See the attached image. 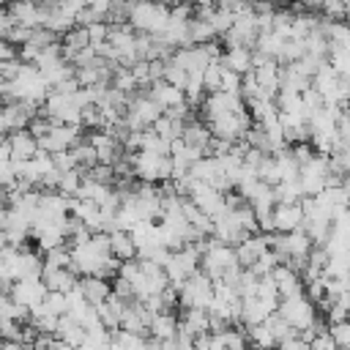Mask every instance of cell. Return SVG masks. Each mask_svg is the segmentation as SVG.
<instances>
[{
  "label": "cell",
  "mask_w": 350,
  "mask_h": 350,
  "mask_svg": "<svg viewBox=\"0 0 350 350\" xmlns=\"http://www.w3.org/2000/svg\"><path fill=\"white\" fill-rule=\"evenodd\" d=\"M276 232H293L304 227V205L301 202H276L273 208Z\"/></svg>",
  "instance_id": "obj_12"
},
{
  "label": "cell",
  "mask_w": 350,
  "mask_h": 350,
  "mask_svg": "<svg viewBox=\"0 0 350 350\" xmlns=\"http://www.w3.org/2000/svg\"><path fill=\"white\" fill-rule=\"evenodd\" d=\"M213 298H216V293H213V279H211L202 268L180 284V306H186V309H191V306L208 309V306L213 304Z\"/></svg>",
  "instance_id": "obj_6"
},
{
  "label": "cell",
  "mask_w": 350,
  "mask_h": 350,
  "mask_svg": "<svg viewBox=\"0 0 350 350\" xmlns=\"http://www.w3.org/2000/svg\"><path fill=\"white\" fill-rule=\"evenodd\" d=\"M241 88H243V74H238V71H232V68L224 66V74H221V90H227V93H241Z\"/></svg>",
  "instance_id": "obj_38"
},
{
  "label": "cell",
  "mask_w": 350,
  "mask_h": 350,
  "mask_svg": "<svg viewBox=\"0 0 350 350\" xmlns=\"http://www.w3.org/2000/svg\"><path fill=\"white\" fill-rule=\"evenodd\" d=\"M290 153L295 156V161H298L301 167H304L306 161H312V159H314V153H312V145H309V142H295V145L290 148Z\"/></svg>",
  "instance_id": "obj_40"
},
{
  "label": "cell",
  "mask_w": 350,
  "mask_h": 350,
  "mask_svg": "<svg viewBox=\"0 0 350 350\" xmlns=\"http://www.w3.org/2000/svg\"><path fill=\"white\" fill-rule=\"evenodd\" d=\"M5 137L11 139L14 161H27V159H33V156L41 150V145H38V137H36L30 129H19V131H14V134H5Z\"/></svg>",
  "instance_id": "obj_15"
},
{
  "label": "cell",
  "mask_w": 350,
  "mask_h": 350,
  "mask_svg": "<svg viewBox=\"0 0 350 350\" xmlns=\"http://www.w3.org/2000/svg\"><path fill=\"white\" fill-rule=\"evenodd\" d=\"M246 109V98L241 93H227V90H216V93H208V98L202 101V118L205 123L227 115V112H241Z\"/></svg>",
  "instance_id": "obj_7"
},
{
  "label": "cell",
  "mask_w": 350,
  "mask_h": 350,
  "mask_svg": "<svg viewBox=\"0 0 350 350\" xmlns=\"http://www.w3.org/2000/svg\"><path fill=\"white\" fill-rule=\"evenodd\" d=\"M79 287H82L85 298H88L93 306L104 304V301L112 295V284H109L104 276H82V279H79Z\"/></svg>",
  "instance_id": "obj_21"
},
{
  "label": "cell",
  "mask_w": 350,
  "mask_h": 350,
  "mask_svg": "<svg viewBox=\"0 0 350 350\" xmlns=\"http://www.w3.org/2000/svg\"><path fill=\"white\" fill-rule=\"evenodd\" d=\"M112 254L120 260H137V243L131 238V232L126 230H112Z\"/></svg>",
  "instance_id": "obj_26"
},
{
  "label": "cell",
  "mask_w": 350,
  "mask_h": 350,
  "mask_svg": "<svg viewBox=\"0 0 350 350\" xmlns=\"http://www.w3.org/2000/svg\"><path fill=\"white\" fill-rule=\"evenodd\" d=\"M279 347H282V350H312V345H309L306 339H301V336H293V339L282 342Z\"/></svg>",
  "instance_id": "obj_42"
},
{
  "label": "cell",
  "mask_w": 350,
  "mask_h": 350,
  "mask_svg": "<svg viewBox=\"0 0 350 350\" xmlns=\"http://www.w3.org/2000/svg\"><path fill=\"white\" fill-rule=\"evenodd\" d=\"M178 331H183V334H189V336H194V339H197L200 334H211V314H208V309H197V306L186 309L183 317H180Z\"/></svg>",
  "instance_id": "obj_17"
},
{
  "label": "cell",
  "mask_w": 350,
  "mask_h": 350,
  "mask_svg": "<svg viewBox=\"0 0 350 350\" xmlns=\"http://www.w3.org/2000/svg\"><path fill=\"white\" fill-rule=\"evenodd\" d=\"M170 14L172 8L159 3V0H137L131 5V14H129V22L134 30L139 33H150V36H159L167 25H170Z\"/></svg>",
  "instance_id": "obj_1"
},
{
  "label": "cell",
  "mask_w": 350,
  "mask_h": 350,
  "mask_svg": "<svg viewBox=\"0 0 350 350\" xmlns=\"http://www.w3.org/2000/svg\"><path fill=\"white\" fill-rule=\"evenodd\" d=\"M254 350H257V347H254Z\"/></svg>",
  "instance_id": "obj_47"
},
{
  "label": "cell",
  "mask_w": 350,
  "mask_h": 350,
  "mask_svg": "<svg viewBox=\"0 0 350 350\" xmlns=\"http://www.w3.org/2000/svg\"><path fill=\"white\" fill-rule=\"evenodd\" d=\"M178 325H180V320L172 314V312H159L156 317H153V323H150V336H156V339H175L178 336Z\"/></svg>",
  "instance_id": "obj_24"
},
{
  "label": "cell",
  "mask_w": 350,
  "mask_h": 350,
  "mask_svg": "<svg viewBox=\"0 0 350 350\" xmlns=\"http://www.w3.org/2000/svg\"><path fill=\"white\" fill-rule=\"evenodd\" d=\"M46 350H77V347H74V345H68V342H63V339L55 334V339H52V345H49Z\"/></svg>",
  "instance_id": "obj_44"
},
{
  "label": "cell",
  "mask_w": 350,
  "mask_h": 350,
  "mask_svg": "<svg viewBox=\"0 0 350 350\" xmlns=\"http://www.w3.org/2000/svg\"><path fill=\"white\" fill-rule=\"evenodd\" d=\"M268 249H271L268 235H265V232H262V235H257V232H254V235H249L243 243H238V246H235V254H238V262H241L243 268H252V265H254V262H257Z\"/></svg>",
  "instance_id": "obj_13"
},
{
  "label": "cell",
  "mask_w": 350,
  "mask_h": 350,
  "mask_svg": "<svg viewBox=\"0 0 350 350\" xmlns=\"http://www.w3.org/2000/svg\"><path fill=\"white\" fill-rule=\"evenodd\" d=\"M273 350H282V347H273Z\"/></svg>",
  "instance_id": "obj_46"
},
{
  "label": "cell",
  "mask_w": 350,
  "mask_h": 350,
  "mask_svg": "<svg viewBox=\"0 0 350 350\" xmlns=\"http://www.w3.org/2000/svg\"><path fill=\"white\" fill-rule=\"evenodd\" d=\"M279 314L301 334L306 328H312L317 323V304L306 295V293H298V295H287L282 298L279 304Z\"/></svg>",
  "instance_id": "obj_4"
},
{
  "label": "cell",
  "mask_w": 350,
  "mask_h": 350,
  "mask_svg": "<svg viewBox=\"0 0 350 350\" xmlns=\"http://www.w3.org/2000/svg\"><path fill=\"white\" fill-rule=\"evenodd\" d=\"M161 79H167L170 85H175V88H186V82H189V71L180 66V63H175L172 57L164 63V74H161Z\"/></svg>",
  "instance_id": "obj_33"
},
{
  "label": "cell",
  "mask_w": 350,
  "mask_h": 350,
  "mask_svg": "<svg viewBox=\"0 0 350 350\" xmlns=\"http://www.w3.org/2000/svg\"><path fill=\"white\" fill-rule=\"evenodd\" d=\"M211 139H213V131H211V126H208L205 120H191V118L186 120V129H183V142H186V145L200 148V150L208 153Z\"/></svg>",
  "instance_id": "obj_20"
},
{
  "label": "cell",
  "mask_w": 350,
  "mask_h": 350,
  "mask_svg": "<svg viewBox=\"0 0 350 350\" xmlns=\"http://www.w3.org/2000/svg\"><path fill=\"white\" fill-rule=\"evenodd\" d=\"M232 145H235V142H230V139L213 137V139H211V145H208V153H211V156H227V153L232 150Z\"/></svg>",
  "instance_id": "obj_41"
},
{
  "label": "cell",
  "mask_w": 350,
  "mask_h": 350,
  "mask_svg": "<svg viewBox=\"0 0 350 350\" xmlns=\"http://www.w3.org/2000/svg\"><path fill=\"white\" fill-rule=\"evenodd\" d=\"M0 57H3V60H16V57H19L16 49H14V44L5 41V38H3V44H0Z\"/></svg>",
  "instance_id": "obj_43"
},
{
  "label": "cell",
  "mask_w": 350,
  "mask_h": 350,
  "mask_svg": "<svg viewBox=\"0 0 350 350\" xmlns=\"http://www.w3.org/2000/svg\"><path fill=\"white\" fill-rule=\"evenodd\" d=\"M71 246L63 243V246H55L49 252H44V268L52 271V268H71Z\"/></svg>",
  "instance_id": "obj_30"
},
{
  "label": "cell",
  "mask_w": 350,
  "mask_h": 350,
  "mask_svg": "<svg viewBox=\"0 0 350 350\" xmlns=\"http://www.w3.org/2000/svg\"><path fill=\"white\" fill-rule=\"evenodd\" d=\"M8 293H11V298H14L16 304H22V306L33 309V306H38V304H44V301H46L49 287H46L44 276H25V279L14 282V287H11Z\"/></svg>",
  "instance_id": "obj_8"
},
{
  "label": "cell",
  "mask_w": 350,
  "mask_h": 350,
  "mask_svg": "<svg viewBox=\"0 0 350 350\" xmlns=\"http://www.w3.org/2000/svg\"><path fill=\"white\" fill-rule=\"evenodd\" d=\"M276 265H282V257H279L273 249H268V252H265V254H262V257H260V260L252 265V271H254L257 276H271Z\"/></svg>",
  "instance_id": "obj_35"
},
{
  "label": "cell",
  "mask_w": 350,
  "mask_h": 350,
  "mask_svg": "<svg viewBox=\"0 0 350 350\" xmlns=\"http://www.w3.org/2000/svg\"><path fill=\"white\" fill-rule=\"evenodd\" d=\"M221 74H224V63L221 60H211L202 71V82H205V90L208 93H216L221 90Z\"/></svg>",
  "instance_id": "obj_31"
},
{
  "label": "cell",
  "mask_w": 350,
  "mask_h": 350,
  "mask_svg": "<svg viewBox=\"0 0 350 350\" xmlns=\"http://www.w3.org/2000/svg\"><path fill=\"white\" fill-rule=\"evenodd\" d=\"M161 115H164V109L150 98V93H137V96H131V101H129V107H126L123 123H126L131 131H145V129H150Z\"/></svg>",
  "instance_id": "obj_5"
},
{
  "label": "cell",
  "mask_w": 350,
  "mask_h": 350,
  "mask_svg": "<svg viewBox=\"0 0 350 350\" xmlns=\"http://www.w3.org/2000/svg\"><path fill=\"white\" fill-rule=\"evenodd\" d=\"M284 36H279L276 30H268V33H260L257 36V44H254V49L257 52H262V55H268V57H276L279 63H282V49H284Z\"/></svg>",
  "instance_id": "obj_25"
},
{
  "label": "cell",
  "mask_w": 350,
  "mask_h": 350,
  "mask_svg": "<svg viewBox=\"0 0 350 350\" xmlns=\"http://www.w3.org/2000/svg\"><path fill=\"white\" fill-rule=\"evenodd\" d=\"M44 282H46L49 290L71 293L74 287H79V273L74 268H52V271L44 268Z\"/></svg>",
  "instance_id": "obj_19"
},
{
  "label": "cell",
  "mask_w": 350,
  "mask_h": 350,
  "mask_svg": "<svg viewBox=\"0 0 350 350\" xmlns=\"http://www.w3.org/2000/svg\"><path fill=\"white\" fill-rule=\"evenodd\" d=\"M129 161L134 164V175L148 180V183H156V180H170L172 178V156H164V153H153V150H137V153H129Z\"/></svg>",
  "instance_id": "obj_2"
},
{
  "label": "cell",
  "mask_w": 350,
  "mask_h": 350,
  "mask_svg": "<svg viewBox=\"0 0 350 350\" xmlns=\"http://www.w3.org/2000/svg\"><path fill=\"white\" fill-rule=\"evenodd\" d=\"M268 325H271V331H273V336H276V342L282 345V342H287V339H293V336H298V331L279 314V312H273L268 320H265Z\"/></svg>",
  "instance_id": "obj_32"
},
{
  "label": "cell",
  "mask_w": 350,
  "mask_h": 350,
  "mask_svg": "<svg viewBox=\"0 0 350 350\" xmlns=\"http://www.w3.org/2000/svg\"><path fill=\"white\" fill-rule=\"evenodd\" d=\"M172 60L180 63L189 74H200V71H205V66H208L213 57L208 55L205 44H191V46H178L175 55H172Z\"/></svg>",
  "instance_id": "obj_11"
},
{
  "label": "cell",
  "mask_w": 350,
  "mask_h": 350,
  "mask_svg": "<svg viewBox=\"0 0 350 350\" xmlns=\"http://www.w3.org/2000/svg\"><path fill=\"white\" fill-rule=\"evenodd\" d=\"M38 115L52 118L55 123H68V126H82V104L77 101V93H57L52 90Z\"/></svg>",
  "instance_id": "obj_3"
},
{
  "label": "cell",
  "mask_w": 350,
  "mask_h": 350,
  "mask_svg": "<svg viewBox=\"0 0 350 350\" xmlns=\"http://www.w3.org/2000/svg\"><path fill=\"white\" fill-rule=\"evenodd\" d=\"M273 312L254 295V298H243V304H241V325H260V323H265L268 317H271Z\"/></svg>",
  "instance_id": "obj_22"
},
{
  "label": "cell",
  "mask_w": 350,
  "mask_h": 350,
  "mask_svg": "<svg viewBox=\"0 0 350 350\" xmlns=\"http://www.w3.org/2000/svg\"><path fill=\"white\" fill-rule=\"evenodd\" d=\"M216 38L219 36H216V30H213V25L208 19L191 16V22H189V44H208V41H216Z\"/></svg>",
  "instance_id": "obj_27"
},
{
  "label": "cell",
  "mask_w": 350,
  "mask_h": 350,
  "mask_svg": "<svg viewBox=\"0 0 350 350\" xmlns=\"http://www.w3.org/2000/svg\"><path fill=\"white\" fill-rule=\"evenodd\" d=\"M161 350H180V347H178V339H164V342H161Z\"/></svg>",
  "instance_id": "obj_45"
},
{
  "label": "cell",
  "mask_w": 350,
  "mask_h": 350,
  "mask_svg": "<svg viewBox=\"0 0 350 350\" xmlns=\"http://www.w3.org/2000/svg\"><path fill=\"white\" fill-rule=\"evenodd\" d=\"M44 306L49 312H55V314H68V295L66 293H57V290H49Z\"/></svg>",
  "instance_id": "obj_37"
},
{
  "label": "cell",
  "mask_w": 350,
  "mask_h": 350,
  "mask_svg": "<svg viewBox=\"0 0 350 350\" xmlns=\"http://www.w3.org/2000/svg\"><path fill=\"white\" fill-rule=\"evenodd\" d=\"M148 93H150V98H153V101H156V104H159L164 112L186 101V93H183V88H175V85H170L167 79H156V82L148 88Z\"/></svg>",
  "instance_id": "obj_14"
},
{
  "label": "cell",
  "mask_w": 350,
  "mask_h": 350,
  "mask_svg": "<svg viewBox=\"0 0 350 350\" xmlns=\"http://www.w3.org/2000/svg\"><path fill=\"white\" fill-rule=\"evenodd\" d=\"M271 276H273V282H276V287H279L282 298L304 293V276H301L298 271H293L290 265H284V262H282V265H276Z\"/></svg>",
  "instance_id": "obj_16"
},
{
  "label": "cell",
  "mask_w": 350,
  "mask_h": 350,
  "mask_svg": "<svg viewBox=\"0 0 350 350\" xmlns=\"http://www.w3.org/2000/svg\"><path fill=\"white\" fill-rule=\"evenodd\" d=\"M221 63L238 74H249V71H254V52H252V46H230V49H224Z\"/></svg>",
  "instance_id": "obj_18"
},
{
  "label": "cell",
  "mask_w": 350,
  "mask_h": 350,
  "mask_svg": "<svg viewBox=\"0 0 350 350\" xmlns=\"http://www.w3.org/2000/svg\"><path fill=\"white\" fill-rule=\"evenodd\" d=\"M320 8L325 14V19H334V22H342L345 16H350V3H345V0H325Z\"/></svg>",
  "instance_id": "obj_36"
},
{
  "label": "cell",
  "mask_w": 350,
  "mask_h": 350,
  "mask_svg": "<svg viewBox=\"0 0 350 350\" xmlns=\"http://www.w3.org/2000/svg\"><path fill=\"white\" fill-rule=\"evenodd\" d=\"M224 194L227 191H221V189H216V186H211V183H202V180H197L194 186H191V202L200 208V211H205L208 216H221L224 211H227V205H224Z\"/></svg>",
  "instance_id": "obj_10"
},
{
  "label": "cell",
  "mask_w": 350,
  "mask_h": 350,
  "mask_svg": "<svg viewBox=\"0 0 350 350\" xmlns=\"http://www.w3.org/2000/svg\"><path fill=\"white\" fill-rule=\"evenodd\" d=\"M273 197L276 202H301L306 194H304V186H301V178L295 180H282L273 186Z\"/></svg>",
  "instance_id": "obj_29"
},
{
  "label": "cell",
  "mask_w": 350,
  "mask_h": 350,
  "mask_svg": "<svg viewBox=\"0 0 350 350\" xmlns=\"http://www.w3.org/2000/svg\"><path fill=\"white\" fill-rule=\"evenodd\" d=\"M249 342L257 350H273V347H279V342H276V336H273V331H271L268 323L249 325Z\"/></svg>",
  "instance_id": "obj_28"
},
{
  "label": "cell",
  "mask_w": 350,
  "mask_h": 350,
  "mask_svg": "<svg viewBox=\"0 0 350 350\" xmlns=\"http://www.w3.org/2000/svg\"><path fill=\"white\" fill-rule=\"evenodd\" d=\"M328 331H331V336L339 342V347H345V345H350V320H342V323H334V325H328Z\"/></svg>",
  "instance_id": "obj_39"
},
{
  "label": "cell",
  "mask_w": 350,
  "mask_h": 350,
  "mask_svg": "<svg viewBox=\"0 0 350 350\" xmlns=\"http://www.w3.org/2000/svg\"><path fill=\"white\" fill-rule=\"evenodd\" d=\"M63 342H68V345H74V347H82L85 345V339H88V331H85V325L79 323V320H74L71 314H63L60 317V323H57V331H55Z\"/></svg>",
  "instance_id": "obj_23"
},
{
  "label": "cell",
  "mask_w": 350,
  "mask_h": 350,
  "mask_svg": "<svg viewBox=\"0 0 350 350\" xmlns=\"http://www.w3.org/2000/svg\"><path fill=\"white\" fill-rule=\"evenodd\" d=\"M82 126H68V123H55L52 131L46 137L38 139L41 150L46 153H60V150H71L77 142H82Z\"/></svg>",
  "instance_id": "obj_9"
},
{
  "label": "cell",
  "mask_w": 350,
  "mask_h": 350,
  "mask_svg": "<svg viewBox=\"0 0 350 350\" xmlns=\"http://www.w3.org/2000/svg\"><path fill=\"white\" fill-rule=\"evenodd\" d=\"M306 55V38H287L282 49V63H295Z\"/></svg>",
  "instance_id": "obj_34"
}]
</instances>
